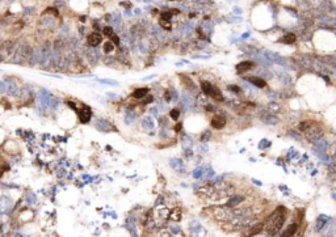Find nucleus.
I'll return each mask as SVG.
<instances>
[{"instance_id": "obj_30", "label": "nucleus", "mask_w": 336, "mask_h": 237, "mask_svg": "<svg viewBox=\"0 0 336 237\" xmlns=\"http://www.w3.org/2000/svg\"><path fill=\"white\" fill-rule=\"evenodd\" d=\"M268 147H271V141H268V139H263L259 143V148H260V149H264V148H268Z\"/></svg>"}, {"instance_id": "obj_8", "label": "nucleus", "mask_w": 336, "mask_h": 237, "mask_svg": "<svg viewBox=\"0 0 336 237\" xmlns=\"http://www.w3.org/2000/svg\"><path fill=\"white\" fill-rule=\"evenodd\" d=\"M247 80L249 81L252 85H255L256 88H265L266 87V83L263 77H258V76H249Z\"/></svg>"}, {"instance_id": "obj_17", "label": "nucleus", "mask_w": 336, "mask_h": 237, "mask_svg": "<svg viewBox=\"0 0 336 237\" xmlns=\"http://www.w3.org/2000/svg\"><path fill=\"white\" fill-rule=\"evenodd\" d=\"M201 88H202V91H204V93L206 94V96H210L212 97V94H213V91H214V87L210 83H207V81H204L202 84H201Z\"/></svg>"}, {"instance_id": "obj_32", "label": "nucleus", "mask_w": 336, "mask_h": 237, "mask_svg": "<svg viewBox=\"0 0 336 237\" xmlns=\"http://www.w3.org/2000/svg\"><path fill=\"white\" fill-rule=\"evenodd\" d=\"M101 84H109V85H117V81H113V80H108V79H100Z\"/></svg>"}, {"instance_id": "obj_25", "label": "nucleus", "mask_w": 336, "mask_h": 237, "mask_svg": "<svg viewBox=\"0 0 336 237\" xmlns=\"http://www.w3.org/2000/svg\"><path fill=\"white\" fill-rule=\"evenodd\" d=\"M210 136H212V132H210V130H206L204 131L202 135H201V141H204V143H206L207 140H210Z\"/></svg>"}, {"instance_id": "obj_1", "label": "nucleus", "mask_w": 336, "mask_h": 237, "mask_svg": "<svg viewBox=\"0 0 336 237\" xmlns=\"http://www.w3.org/2000/svg\"><path fill=\"white\" fill-rule=\"evenodd\" d=\"M285 219H286L285 208L278 207V208L275 211V213L269 218L268 223H266V232H268V235H271V236L276 235V233L282 228V225H284V223H285Z\"/></svg>"}, {"instance_id": "obj_2", "label": "nucleus", "mask_w": 336, "mask_h": 237, "mask_svg": "<svg viewBox=\"0 0 336 237\" xmlns=\"http://www.w3.org/2000/svg\"><path fill=\"white\" fill-rule=\"evenodd\" d=\"M13 49H15V46H13L12 41H7L5 43H3L0 46V62H4L9 57H12Z\"/></svg>"}, {"instance_id": "obj_42", "label": "nucleus", "mask_w": 336, "mask_h": 237, "mask_svg": "<svg viewBox=\"0 0 336 237\" xmlns=\"http://www.w3.org/2000/svg\"><path fill=\"white\" fill-rule=\"evenodd\" d=\"M194 58H197V59H209V57H206V55H196V57Z\"/></svg>"}, {"instance_id": "obj_19", "label": "nucleus", "mask_w": 336, "mask_h": 237, "mask_svg": "<svg viewBox=\"0 0 336 237\" xmlns=\"http://www.w3.org/2000/svg\"><path fill=\"white\" fill-rule=\"evenodd\" d=\"M181 106H184L185 109H189V107L193 106V100L190 96H188V94L185 93L183 97V100H181Z\"/></svg>"}, {"instance_id": "obj_43", "label": "nucleus", "mask_w": 336, "mask_h": 237, "mask_svg": "<svg viewBox=\"0 0 336 237\" xmlns=\"http://www.w3.org/2000/svg\"><path fill=\"white\" fill-rule=\"evenodd\" d=\"M121 4H122L124 7H127V8H129V7H130V1H124V3H121Z\"/></svg>"}, {"instance_id": "obj_12", "label": "nucleus", "mask_w": 336, "mask_h": 237, "mask_svg": "<svg viewBox=\"0 0 336 237\" xmlns=\"http://www.w3.org/2000/svg\"><path fill=\"white\" fill-rule=\"evenodd\" d=\"M320 136H322V130L315 131V128H310L307 132V139L310 141H317Z\"/></svg>"}, {"instance_id": "obj_9", "label": "nucleus", "mask_w": 336, "mask_h": 237, "mask_svg": "<svg viewBox=\"0 0 336 237\" xmlns=\"http://www.w3.org/2000/svg\"><path fill=\"white\" fill-rule=\"evenodd\" d=\"M226 124V119L225 117H221V116H215L212 119V126L214 128H217V130H221V128H223Z\"/></svg>"}, {"instance_id": "obj_35", "label": "nucleus", "mask_w": 336, "mask_h": 237, "mask_svg": "<svg viewBox=\"0 0 336 237\" xmlns=\"http://www.w3.org/2000/svg\"><path fill=\"white\" fill-rule=\"evenodd\" d=\"M112 43H116V45H120V38H118V35H112Z\"/></svg>"}, {"instance_id": "obj_6", "label": "nucleus", "mask_w": 336, "mask_h": 237, "mask_svg": "<svg viewBox=\"0 0 336 237\" xmlns=\"http://www.w3.org/2000/svg\"><path fill=\"white\" fill-rule=\"evenodd\" d=\"M101 41H103V37H101L97 32L91 33V34L88 35V38H87V42H88V45H90L91 47H96V46H98L101 43Z\"/></svg>"}, {"instance_id": "obj_23", "label": "nucleus", "mask_w": 336, "mask_h": 237, "mask_svg": "<svg viewBox=\"0 0 336 237\" xmlns=\"http://www.w3.org/2000/svg\"><path fill=\"white\" fill-rule=\"evenodd\" d=\"M134 119H135V114L133 113V111H127L126 113V117H125V122H126L127 124L131 123Z\"/></svg>"}, {"instance_id": "obj_46", "label": "nucleus", "mask_w": 336, "mask_h": 237, "mask_svg": "<svg viewBox=\"0 0 336 237\" xmlns=\"http://www.w3.org/2000/svg\"><path fill=\"white\" fill-rule=\"evenodd\" d=\"M252 182H255L256 185H261V182H259V181H256V180H252Z\"/></svg>"}, {"instance_id": "obj_37", "label": "nucleus", "mask_w": 336, "mask_h": 237, "mask_svg": "<svg viewBox=\"0 0 336 237\" xmlns=\"http://www.w3.org/2000/svg\"><path fill=\"white\" fill-rule=\"evenodd\" d=\"M162 26L164 29H171V24L169 21H164V20H162Z\"/></svg>"}, {"instance_id": "obj_10", "label": "nucleus", "mask_w": 336, "mask_h": 237, "mask_svg": "<svg viewBox=\"0 0 336 237\" xmlns=\"http://www.w3.org/2000/svg\"><path fill=\"white\" fill-rule=\"evenodd\" d=\"M297 229H298V224H297V223H292V224H289L288 228L282 232L281 237H292V236H294L295 232H297Z\"/></svg>"}, {"instance_id": "obj_39", "label": "nucleus", "mask_w": 336, "mask_h": 237, "mask_svg": "<svg viewBox=\"0 0 336 237\" xmlns=\"http://www.w3.org/2000/svg\"><path fill=\"white\" fill-rule=\"evenodd\" d=\"M269 107H271V110H275V111L280 110L278 109V105H276V104H271V105H269Z\"/></svg>"}, {"instance_id": "obj_21", "label": "nucleus", "mask_w": 336, "mask_h": 237, "mask_svg": "<svg viewBox=\"0 0 336 237\" xmlns=\"http://www.w3.org/2000/svg\"><path fill=\"white\" fill-rule=\"evenodd\" d=\"M169 164H171V166L172 168H175V169L176 170H179V169H183V161L181 160H177V159H172L169 161Z\"/></svg>"}, {"instance_id": "obj_4", "label": "nucleus", "mask_w": 336, "mask_h": 237, "mask_svg": "<svg viewBox=\"0 0 336 237\" xmlns=\"http://www.w3.org/2000/svg\"><path fill=\"white\" fill-rule=\"evenodd\" d=\"M215 218L218 220H222V222H226V220H230L232 218V211L230 208H226V207H221V208H217L215 211Z\"/></svg>"}, {"instance_id": "obj_26", "label": "nucleus", "mask_w": 336, "mask_h": 237, "mask_svg": "<svg viewBox=\"0 0 336 237\" xmlns=\"http://www.w3.org/2000/svg\"><path fill=\"white\" fill-rule=\"evenodd\" d=\"M169 117L172 118L173 121H177V119H179V117H180V110L179 109H172L169 111Z\"/></svg>"}, {"instance_id": "obj_24", "label": "nucleus", "mask_w": 336, "mask_h": 237, "mask_svg": "<svg viewBox=\"0 0 336 237\" xmlns=\"http://www.w3.org/2000/svg\"><path fill=\"white\" fill-rule=\"evenodd\" d=\"M204 176V168H197V169H194V172H193V177L196 180H198V178H201V177Z\"/></svg>"}, {"instance_id": "obj_31", "label": "nucleus", "mask_w": 336, "mask_h": 237, "mask_svg": "<svg viewBox=\"0 0 336 237\" xmlns=\"http://www.w3.org/2000/svg\"><path fill=\"white\" fill-rule=\"evenodd\" d=\"M160 16H162V20H164V21H169V20L172 18V12L166 11V12H163Z\"/></svg>"}, {"instance_id": "obj_11", "label": "nucleus", "mask_w": 336, "mask_h": 237, "mask_svg": "<svg viewBox=\"0 0 336 237\" xmlns=\"http://www.w3.org/2000/svg\"><path fill=\"white\" fill-rule=\"evenodd\" d=\"M255 67V63L251 60H244L242 62V63H239L238 66H236V70H238V72H244V71H248L251 70V68Z\"/></svg>"}, {"instance_id": "obj_16", "label": "nucleus", "mask_w": 336, "mask_h": 237, "mask_svg": "<svg viewBox=\"0 0 336 237\" xmlns=\"http://www.w3.org/2000/svg\"><path fill=\"white\" fill-rule=\"evenodd\" d=\"M280 42H282V43H286V45L294 43V42H295V34H293V33H288V34H285L284 37L280 39Z\"/></svg>"}, {"instance_id": "obj_18", "label": "nucleus", "mask_w": 336, "mask_h": 237, "mask_svg": "<svg viewBox=\"0 0 336 237\" xmlns=\"http://www.w3.org/2000/svg\"><path fill=\"white\" fill-rule=\"evenodd\" d=\"M242 200H243V197L232 195L231 198L229 199V202H227V206H229V207H235V206H238L239 203H242Z\"/></svg>"}, {"instance_id": "obj_48", "label": "nucleus", "mask_w": 336, "mask_h": 237, "mask_svg": "<svg viewBox=\"0 0 336 237\" xmlns=\"http://www.w3.org/2000/svg\"><path fill=\"white\" fill-rule=\"evenodd\" d=\"M125 15H126V16H130V11H125Z\"/></svg>"}, {"instance_id": "obj_27", "label": "nucleus", "mask_w": 336, "mask_h": 237, "mask_svg": "<svg viewBox=\"0 0 336 237\" xmlns=\"http://www.w3.org/2000/svg\"><path fill=\"white\" fill-rule=\"evenodd\" d=\"M113 50H114L113 43H112V42H105V45H104V52H105V54H108V52H112Z\"/></svg>"}, {"instance_id": "obj_22", "label": "nucleus", "mask_w": 336, "mask_h": 237, "mask_svg": "<svg viewBox=\"0 0 336 237\" xmlns=\"http://www.w3.org/2000/svg\"><path fill=\"white\" fill-rule=\"evenodd\" d=\"M263 227H264L263 224H259L258 227H255V228H253V229H251V232L248 233V236H249V237H252V236H256V235H259V233L261 232Z\"/></svg>"}, {"instance_id": "obj_33", "label": "nucleus", "mask_w": 336, "mask_h": 237, "mask_svg": "<svg viewBox=\"0 0 336 237\" xmlns=\"http://www.w3.org/2000/svg\"><path fill=\"white\" fill-rule=\"evenodd\" d=\"M280 77H281V80L284 81L285 84H289V83H290V79H289L288 75H282V74H280Z\"/></svg>"}, {"instance_id": "obj_7", "label": "nucleus", "mask_w": 336, "mask_h": 237, "mask_svg": "<svg viewBox=\"0 0 336 237\" xmlns=\"http://www.w3.org/2000/svg\"><path fill=\"white\" fill-rule=\"evenodd\" d=\"M95 126H96V128L98 131H110L112 130V124L108 121L101 119V118H98V119L96 121Z\"/></svg>"}, {"instance_id": "obj_13", "label": "nucleus", "mask_w": 336, "mask_h": 237, "mask_svg": "<svg viewBox=\"0 0 336 237\" xmlns=\"http://www.w3.org/2000/svg\"><path fill=\"white\" fill-rule=\"evenodd\" d=\"M149 93V88H138V89H135L133 92V98H137V100H141V98H144L146 97V94Z\"/></svg>"}, {"instance_id": "obj_34", "label": "nucleus", "mask_w": 336, "mask_h": 237, "mask_svg": "<svg viewBox=\"0 0 336 237\" xmlns=\"http://www.w3.org/2000/svg\"><path fill=\"white\" fill-rule=\"evenodd\" d=\"M229 89L232 91V92H235V93H239V92H240V88L238 87V85H229Z\"/></svg>"}, {"instance_id": "obj_45", "label": "nucleus", "mask_w": 336, "mask_h": 237, "mask_svg": "<svg viewBox=\"0 0 336 237\" xmlns=\"http://www.w3.org/2000/svg\"><path fill=\"white\" fill-rule=\"evenodd\" d=\"M154 77H155V75H150V76L144 77V80H151V79H154Z\"/></svg>"}, {"instance_id": "obj_5", "label": "nucleus", "mask_w": 336, "mask_h": 237, "mask_svg": "<svg viewBox=\"0 0 336 237\" xmlns=\"http://www.w3.org/2000/svg\"><path fill=\"white\" fill-rule=\"evenodd\" d=\"M92 118V111L88 106H83L79 111V119H80L81 123H88L90 119Z\"/></svg>"}, {"instance_id": "obj_3", "label": "nucleus", "mask_w": 336, "mask_h": 237, "mask_svg": "<svg viewBox=\"0 0 336 237\" xmlns=\"http://www.w3.org/2000/svg\"><path fill=\"white\" fill-rule=\"evenodd\" d=\"M264 58L269 59L271 62H273V63H277L280 66H284V67H288V64H286V60L284 59V57H280L278 54H276V52H272V51H264Z\"/></svg>"}, {"instance_id": "obj_41", "label": "nucleus", "mask_w": 336, "mask_h": 237, "mask_svg": "<svg viewBox=\"0 0 336 237\" xmlns=\"http://www.w3.org/2000/svg\"><path fill=\"white\" fill-rule=\"evenodd\" d=\"M206 110H207V111H213V110H214V106H213V105H206Z\"/></svg>"}, {"instance_id": "obj_47", "label": "nucleus", "mask_w": 336, "mask_h": 237, "mask_svg": "<svg viewBox=\"0 0 336 237\" xmlns=\"http://www.w3.org/2000/svg\"><path fill=\"white\" fill-rule=\"evenodd\" d=\"M247 37H248V33H244V34L242 35V38H247Z\"/></svg>"}, {"instance_id": "obj_44", "label": "nucleus", "mask_w": 336, "mask_h": 237, "mask_svg": "<svg viewBox=\"0 0 336 237\" xmlns=\"http://www.w3.org/2000/svg\"><path fill=\"white\" fill-rule=\"evenodd\" d=\"M181 127H183V124H181V123H179V124H177L176 127H175V130H176V131H180V130H181Z\"/></svg>"}, {"instance_id": "obj_29", "label": "nucleus", "mask_w": 336, "mask_h": 237, "mask_svg": "<svg viewBox=\"0 0 336 237\" xmlns=\"http://www.w3.org/2000/svg\"><path fill=\"white\" fill-rule=\"evenodd\" d=\"M192 143H193L192 138H190V136H184V139H183V146L184 147H185V148L190 147V146H192Z\"/></svg>"}, {"instance_id": "obj_20", "label": "nucleus", "mask_w": 336, "mask_h": 237, "mask_svg": "<svg viewBox=\"0 0 336 237\" xmlns=\"http://www.w3.org/2000/svg\"><path fill=\"white\" fill-rule=\"evenodd\" d=\"M261 121H263V123H265V124H276L278 122V119L275 116H264L261 118Z\"/></svg>"}, {"instance_id": "obj_36", "label": "nucleus", "mask_w": 336, "mask_h": 237, "mask_svg": "<svg viewBox=\"0 0 336 237\" xmlns=\"http://www.w3.org/2000/svg\"><path fill=\"white\" fill-rule=\"evenodd\" d=\"M268 97L271 98V100H276V98H277V93H276V92H273V91H271L268 93Z\"/></svg>"}, {"instance_id": "obj_40", "label": "nucleus", "mask_w": 336, "mask_h": 237, "mask_svg": "<svg viewBox=\"0 0 336 237\" xmlns=\"http://www.w3.org/2000/svg\"><path fill=\"white\" fill-rule=\"evenodd\" d=\"M152 101H154V97H152V96H149V97L146 98V100H144V102H146V104H150V102H152Z\"/></svg>"}, {"instance_id": "obj_15", "label": "nucleus", "mask_w": 336, "mask_h": 237, "mask_svg": "<svg viewBox=\"0 0 336 237\" xmlns=\"http://www.w3.org/2000/svg\"><path fill=\"white\" fill-rule=\"evenodd\" d=\"M142 126H143L144 130H154V127H155V123H154V119H152V118L149 116V117H144V118H143Z\"/></svg>"}, {"instance_id": "obj_38", "label": "nucleus", "mask_w": 336, "mask_h": 237, "mask_svg": "<svg viewBox=\"0 0 336 237\" xmlns=\"http://www.w3.org/2000/svg\"><path fill=\"white\" fill-rule=\"evenodd\" d=\"M307 128H309V123H305L303 122V123L299 124V130L301 131H305V130H307Z\"/></svg>"}, {"instance_id": "obj_28", "label": "nucleus", "mask_w": 336, "mask_h": 237, "mask_svg": "<svg viewBox=\"0 0 336 237\" xmlns=\"http://www.w3.org/2000/svg\"><path fill=\"white\" fill-rule=\"evenodd\" d=\"M103 33L105 37H112V35L114 34L113 33V29L110 28V26H105V28H103Z\"/></svg>"}, {"instance_id": "obj_14", "label": "nucleus", "mask_w": 336, "mask_h": 237, "mask_svg": "<svg viewBox=\"0 0 336 237\" xmlns=\"http://www.w3.org/2000/svg\"><path fill=\"white\" fill-rule=\"evenodd\" d=\"M327 220H328L327 216H324V215L319 216V218L317 219V224H315V232H320L322 228H323V227L326 225V223H327Z\"/></svg>"}]
</instances>
